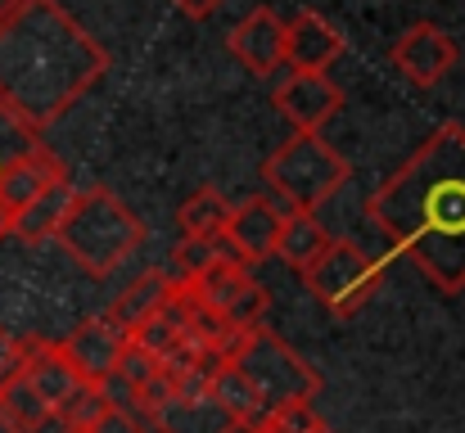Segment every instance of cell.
Segmentation results:
<instances>
[{"label":"cell","mask_w":465,"mask_h":433,"mask_svg":"<svg viewBox=\"0 0 465 433\" xmlns=\"http://www.w3.org/2000/svg\"><path fill=\"white\" fill-rule=\"evenodd\" d=\"M371 221L439 293L465 289V127L443 123L371 194Z\"/></svg>","instance_id":"obj_1"},{"label":"cell","mask_w":465,"mask_h":433,"mask_svg":"<svg viewBox=\"0 0 465 433\" xmlns=\"http://www.w3.org/2000/svg\"><path fill=\"white\" fill-rule=\"evenodd\" d=\"M104 73L109 50L59 0H18L0 14V109L32 132L59 123Z\"/></svg>","instance_id":"obj_2"},{"label":"cell","mask_w":465,"mask_h":433,"mask_svg":"<svg viewBox=\"0 0 465 433\" xmlns=\"http://www.w3.org/2000/svg\"><path fill=\"white\" fill-rule=\"evenodd\" d=\"M50 240H59V249L86 276L104 280V276H114L145 244V221L114 190H104V185L77 190L73 185L68 208H64V217H59V226H54Z\"/></svg>","instance_id":"obj_3"},{"label":"cell","mask_w":465,"mask_h":433,"mask_svg":"<svg viewBox=\"0 0 465 433\" xmlns=\"http://www.w3.org/2000/svg\"><path fill=\"white\" fill-rule=\"evenodd\" d=\"M348 176H352L348 158L308 132H294L262 162V181L285 212H316Z\"/></svg>","instance_id":"obj_4"},{"label":"cell","mask_w":465,"mask_h":433,"mask_svg":"<svg viewBox=\"0 0 465 433\" xmlns=\"http://www.w3.org/2000/svg\"><path fill=\"white\" fill-rule=\"evenodd\" d=\"M240 375L253 384L262 411H285V407H312L321 393V370L308 366L285 339H276L267 325L249 330L244 348L235 352Z\"/></svg>","instance_id":"obj_5"},{"label":"cell","mask_w":465,"mask_h":433,"mask_svg":"<svg viewBox=\"0 0 465 433\" xmlns=\"http://www.w3.org/2000/svg\"><path fill=\"white\" fill-rule=\"evenodd\" d=\"M303 280H308L312 298L330 316L348 320V316H357L375 298V289H380V262L366 249L348 244V240H330V249L303 271Z\"/></svg>","instance_id":"obj_6"},{"label":"cell","mask_w":465,"mask_h":433,"mask_svg":"<svg viewBox=\"0 0 465 433\" xmlns=\"http://www.w3.org/2000/svg\"><path fill=\"white\" fill-rule=\"evenodd\" d=\"M190 289H194V298H199L203 311H213L217 320H226L235 330H258L262 316H267V289L258 285L240 262H217L213 271H203L199 280H190Z\"/></svg>","instance_id":"obj_7"},{"label":"cell","mask_w":465,"mask_h":433,"mask_svg":"<svg viewBox=\"0 0 465 433\" xmlns=\"http://www.w3.org/2000/svg\"><path fill=\"white\" fill-rule=\"evenodd\" d=\"M213 366H217V361L208 357L199 370H190V375L176 379L172 402L158 407L150 429L154 433H240L235 420L208 398V375H213Z\"/></svg>","instance_id":"obj_8"},{"label":"cell","mask_w":465,"mask_h":433,"mask_svg":"<svg viewBox=\"0 0 465 433\" xmlns=\"http://www.w3.org/2000/svg\"><path fill=\"white\" fill-rule=\"evenodd\" d=\"M127 343H132V334H127L109 311H100V316L82 320V325L59 343V352L68 357V366L77 370L82 384H104V379L118 370V357L127 352Z\"/></svg>","instance_id":"obj_9"},{"label":"cell","mask_w":465,"mask_h":433,"mask_svg":"<svg viewBox=\"0 0 465 433\" xmlns=\"http://www.w3.org/2000/svg\"><path fill=\"white\" fill-rule=\"evenodd\" d=\"M393 68L420 86V91H434L452 68H457V41L439 27V23H416L407 27L398 41H393Z\"/></svg>","instance_id":"obj_10"},{"label":"cell","mask_w":465,"mask_h":433,"mask_svg":"<svg viewBox=\"0 0 465 433\" xmlns=\"http://www.w3.org/2000/svg\"><path fill=\"white\" fill-rule=\"evenodd\" d=\"M285 217H290V212H285L276 199H249V203L231 208L226 231H222L226 253H231L240 267L276 258V244H281V226H285Z\"/></svg>","instance_id":"obj_11"},{"label":"cell","mask_w":465,"mask_h":433,"mask_svg":"<svg viewBox=\"0 0 465 433\" xmlns=\"http://www.w3.org/2000/svg\"><path fill=\"white\" fill-rule=\"evenodd\" d=\"M68 181V167L59 162V153L54 149H45V144H36V149H27L23 158H14L5 172H0V208L9 212V221L14 217H23L36 199H45L54 185H64ZM14 231V226H9Z\"/></svg>","instance_id":"obj_12"},{"label":"cell","mask_w":465,"mask_h":433,"mask_svg":"<svg viewBox=\"0 0 465 433\" xmlns=\"http://www.w3.org/2000/svg\"><path fill=\"white\" fill-rule=\"evenodd\" d=\"M231 59L253 73V77H272L285 64V18H276L267 5H258L249 18H240L226 36Z\"/></svg>","instance_id":"obj_13"},{"label":"cell","mask_w":465,"mask_h":433,"mask_svg":"<svg viewBox=\"0 0 465 433\" xmlns=\"http://www.w3.org/2000/svg\"><path fill=\"white\" fill-rule=\"evenodd\" d=\"M276 109L294 123V132L321 136V127L343 109V91L325 73H290L276 86Z\"/></svg>","instance_id":"obj_14"},{"label":"cell","mask_w":465,"mask_h":433,"mask_svg":"<svg viewBox=\"0 0 465 433\" xmlns=\"http://www.w3.org/2000/svg\"><path fill=\"white\" fill-rule=\"evenodd\" d=\"M339 54H343V36H339V27L325 14L299 9L285 23V64L294 73H325Z\"/></svg>","instance_id":"obj_15"},{"label":"cell","mask_w":465,"mask_h":433,"mask_svg":"<svg viewBox=\"0 0 465 433\" xmlns=\"http://www.w3.org/2000/svg\"><path fill=\"white\" fill-rule=\"evenodd\" d=\"M18 375H23V384H27L50 411H59V407L82 389V379H77V370L68 366V357L59 352V343H45V339H27V352H23V361H18Z\"/></svg>","instance_id":"obj_16"},{"label":"cell","mask_w":465,"mask_h":433,"mask_svg":"<svg viewBox=\"0 0 465 433\" xmlns=\"http://www.w3.org/2000/svg\"><path fill=\"white\" fill-rule=\"evenodd\" d=\"M208 398L235 420V429H249L253 420L267 416L262 402H258V393H253V384L240 375L235 361H217V366H213V375H208Z\"/></svg>","instance_id":"obj_17"},{"label":"cell","mask_w":465,"mask_h":433,"mask_svg":"<svg viewBox=\"0 0 465 433\" xmlns=\"http://www.w3.org/2000/svg\"><path fill=\"white\" fill-rule=\"evenodd\" d=\"M325 249H330V235H325V226H321L312 212H290V217H285L276 258H285L294 271H308Z\"/></svg>","instance_id":"obj_18"},{"label":"cell","mask_w":465,"mask_h":433,"mask_svg":"<svg viewBox=\"0 0 465 433\" xmlns=\"http://www.w3.org/2000/svg\"><path fill=\"white\" fill-rule=\"evenodd\" d=\"M172 285H176V280H172L167 271H145V276H141L136 285L127 289V293H123V298H118L114 307H109V316H114V320H118V325H123V330L132 334V330H136L141 320H150L158 307H163V302L172 298Z\"/></svg>","instance_id":"obj_19"},{"label":"cell","mask_w":465,"mask_h":433,"mask_svg":"<svg viewBox=\"0 0 465 433\" xmlns=\"http://www.w3.org/2000/svg\"><path fill=\"white\" fill-rule=\"evenodd\" d=\"M226 217H231V203H226V199H222V190H213V185L194 190V194L181 203V212H176V221H181V235H185V240H222Z\"/></svg>","instance_id":"obj_20"},{"label":"cell","mask_w":465,"mask_h":433,"mask_svg":"<svg viewBox=\"0 0 465 433\" xmlns=\"http://www.w3.org/2000/svg\"><path fill=\"white\" fill-rule=\"evenodd\" d=\"M68 194H73V181L54 185V190H50L45 199H36L23 217H14V231H9V235H18L23 244H41V240H50L54 226H59V217H64V208H68Z\"/></svg>","instance_id":"obj_21"},{"label":"cell","mask_w":465,"mask_h":433,"mask_svg":"<svg viewBox=\"0 0 465 433\" xmlns=\"http://www.w3.org/2000/svg\"><path fill=\"white\" fill-rule=\"evenodd\" d=\"M104 411H109V398L100 393V384H82V389L59 407V420H64L73 433H91L100 420H104Z\"/></svg>","instance_id":"obj_22"},{"label":"cell","mask_w":465,"mask_h":433,"mask_svg":"<svg viewBox=\"0 0 465 433\" xmlns=\"http://www.w3.org/2000/svg\"><path fill=\"white\" fill-rule=\"evenodd\" d=\"M217 262H235L222 240H181V249H176V271H181L185 285L199 280L203 271H213Z\"/></svg>","instance_id":"obj_23"},{"label":"cell","mask_w":465,"mask_h":433,"mask_svg":"<svg viewBox=\"0 0 465 433\" xmlns=\"http://www.w3.org/2000/svg\"><path fill=\"white\" fill-rule=\"evenodd\" d=\"M41 144V132H32L27 123H18L9 109H0V172L14 162V158H23L27 149H36Z\"/></svg>","instance_id":"obj_24"},{"label":"cell","mask_w":465,"mask_h":433,"mask_svg":"<svg viewBox=\"0 0 465 433\" xmlns=\"http://www.w3.org/2000/svg\"><path fill=\"white\" fill-rule=\"evenodd\" d=\"M321 416L312 407H285V411H267L262 420H253L244 433H308Z\"/></svg>","instance_id":"obj_25"},{"label":"cell","mask_w":465,"mask_h":433,"mask_svg":"<svg viewBox=\"0 0 465 433\" xmlns=\"http://www.w3.org/2000/svg\"><path fill=\"white\" fill-rule=\"evenodd\" d=\"M158 370H163V366H158V357H150V352H145V348H136V343H127V352L118 357V370H114V375H123V379L141 393Z\"/></svg>","instance_id":"obj_26"},{"label":"cell","mask_w":465,"mask_h":433,"mask_svg":"<svg viewBox=\"0 0 465 433\" xmlns=\"http://www.w3.org/2000/svg\"><path fill=\"white\" fill-rule=\"evenodd\" d=\"M91 433H154V429H150L145 420H136V416H127V411H114V407H109V411H104V420H100Z\"/></svg>","instance_id":"obj_27"},{"label":"cell","mask_w":465,"mask_h":433,"mask_svg":"<svg viewBox=\"0 0 465 433\" xmlns=\"http://www.w3.org/2000/svg\"><path fill=\"white\" fill-rule=\"evenodd\" d=\"M23 352H27V339H14V334H9V330L0 325V379L18 370V361H23Z\"/></svg>","instance_id":"obj_28"},{"label":"cell","mask_w":465,"mask_h":433,"mask_svg":"<svg viewBox=\"0 0 465 433\" xmlns=\"http://www.w3.org/2000/svg\"><path fill=\"white\" fill-rule=\"evenodd\" d=\"M172 5H176L185 18H208V14H217L226 0H172Z\"/></svg>","instance_id":"obj_29"},{"label":"cell","mask_w":465,"mask_h":433,"mask_svg":"<svg viewBox=\"0 0 465 433\" xmlns=\"http://www.w3.org/2000/svg\"><path fill=\"white\" fill-rule=\"evenodd\" d=\"M27 433H73V429H68V425L59 420V411H50L45 420H36V425H32V429H27Z\"/></svg>","instance_id":"obj_30"},{"label":"cell","mask_w":465,"mask_h":433,"mask_svg":"<svg viewBox=\"0 0 465 433\" xmlns=\"http://www.w3.org/2000/svg\"><path fill=\"white\" fill-rule=\"evenodd\" d=\"M308 433H334V429H330V425H325V420H316V425H312Z\"/></svg>","instance_id":"obj_31"}]
</instances>
